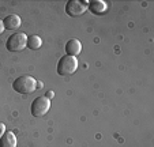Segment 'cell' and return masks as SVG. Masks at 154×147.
Segmentation results:
<instances>
[{"mask_svg": "<svg viewBox=\"0 0 154 147\" xmlns=\"http://www.w3.org/2000/svg\"><path fill=\"white\" fill-rule=\"evenodd\" d=\"M76 69H78V59L74 57V56L64 55L63 57L59 60L56 71H57L59 75L67 76V75H72Z\"/></svg>", "mask_w": 154, "mask_h": 147, "instance_id": "obj_2", "label": "cell"}, {"mask_svg": "<svg viewBox=\"0 0 154 147\" xmlns=\"http://www.w3.org/2000/svg\"><path fill=\"white\" fill-rule=\"evenodd\" d=\"M4 30H6V29H4V25H3V20L0 19V34H2V33H3V32H4Z\"/></svg>", "mask_w": 154, "mask_h": 147, "instance_id": "obj_12", "label": "cell"}, {"mask_svg": "<svg viewBox=\"0 0 154 147\" xmlns=\"http://www.w3.org/2000/svg\"><path fill=\"white\" fill-rule=\"evenodd\" d=\"M106 3L105 2H102V0H93V2H90L89 3V6H87V8L90 10L93 14L96 15H100V14H104L105 11H106Z\"/></svg>", "mask_w": 154, "mask_h": 147, "instance_id": "obj_8", "label": "cell"}, {"mask_svg": "<svg viewBox=\"0 0 154 147\" xmlns=\"http://www.w3.org/2000/svg\"><path fill=\"white\" fill-rule=\"evenodd\" d=\"M45 97H47V98H49V100H51V98L53 97V91H48V94L45 95Z\"/></svg>", "mask_w": 154, "mask_h": 147, "instance_id": "obj_13", "label": "cell"}, {"mask_svg": "<svg viewBox=\"0 0 154 147\" xmlns=\"http://www.w3.org/2000/svg\"><path fill=\"white\" fill-rule=\"evenodd\" d=\"M20 23H22V20H20L19 15H17V14L7 15L3 19L4 29H7V30H17L20 26Z\"/></svg>", "mask_w": 154, "mask_h": 147, "instance_id": "obj_7", "label": "cell"}, {"mask_svg": "<svg viewBox=\"0 0 154 147\" xmlns=\"http://www.w3.org/2000/svg\"><path fill=\"white\" fill-rule=\"evenodd\" d=\"M66 52H67L68 56H74V57H76V56L82 52L81 41H79L78 38H71L70 41H67V44H66Z\"/></svg>", "mask_w": 154, "mask_h": 147, "instance_id": "obj_6", "label": "cell"}, {"mask_svg": "<svg viewBox=\"0 0 154 147\" xmlns=\"http://www.w3.org/2000/svg\"><path fill=\"white\" fill-rule=\"evenodd\" d=\"M51 109V100L47 98L45 95H40L32 102L30 106V112L34 117H42L48 113V110Z\"/></svg>", "mask_w": 154, "mask_h": 147, "instance_id": "obj_3", "label": "cell"}, {"mask_svg": "<svg viewBox=\"0 0 154 147\" xmlns=\"http://www.w3.org/2000/svg\"><path fill=\"white\" fill-rule=\"evenodd\" d=\"M87 6H89V2H81V0H70L66 6V12H67L68 17H81L86 12Z\"/></svg>", "mask_w": 154, "mask_h": 147, "instance_id": "obj_5", "label": "cell"}, {"mask_svg": "<svg viewBox=\"0 0 154 147\" xmlns=\"http://www.w3.org/2000/svg\"><path fill=\"white\" fill-rule=\"evenodd\" d=\"M0 147H17V136L14 132H4L0 139Z\"/></svg>", "mask_w": 154, "mask_h": 147, "instance_id": "obj_9", "label": "cell"}, {"mask_svg": "<svg viewBox=\"0 0 154 147\" xmlns=\"http://www.w3.org/2000/svg\"><path fill=\"white\" fill-rule=\"evenodd\" d=\"M41 45H42V40H41V37H38V35H35V34L27 37V45L26 46H29V49L35 51V49H40Z\"/></svg>", "mask_w": 154, "mask_h": 147, "instance_id": "obj_10", "label": "cell"}, {"mask_svg": "<svg viewBox=\"0 0 154 147\" xmlns=\"http://www.w3.org/2000/svg\"><path fill=\"white\" fill-rule=\"evenodd\" d=\"M4 132H6V125H4L3 123H0V139L4 135Z\"/></svg>", "mask_w": 154, "mask_h": 147, "instance_id": "obj_11", "label": "cell"}, {"mask_svg": "<svg viewBox=\"0 0 154 147\" xmlns=\"http://www.w3.org/2000/svg\"><path fill=\"white\" fill-rule=\"evenodd\" d=\"M27 45V35L25 33H14L7 40V49L10 52H20Z\"/></svg>", "mask_w": 154, "mask_h": 147, "instance_id": "obj_4", "label": "cell"}, {"mask_svg": "<svg viewBox=\"0 0 154 147\" xmlns=\"http://www.w3.org/2000/svg\"><path fill=\"white\" fill-rule=\"evenodd\" d=\"M12 89L19 94H30L37 89V81L30 75H22L12 82Z\"/></svg>", "mask_w": 154, "mask_h": 147, "instance_id": "obj_1", "label": "cell"}]
</instances>
